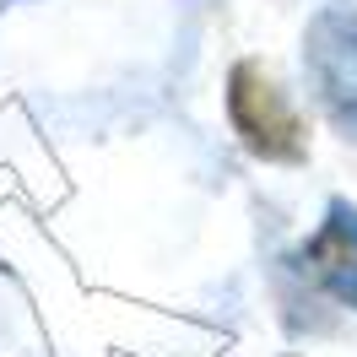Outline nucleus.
<instances>
[{
	"instance_id": "7ed1b4c3",
	"label": "nucleus",
	"mask_w": 357,
	"mask_h": 357,
	"mask_svg": "<svg viewBox=\"0 0 357 357\" xmlns=\"http://www.w3.org/2000/svg\"><path fill=\"white\" fill-rule=\"evenodd\" d=\"M303 260H309V276L319 287H331L341 303H357V211L335 206Z\"/></svg>"
},
{
	"instance_id": "f257e3e1",
	"label": "nucleus",
	"mask_w": 357,
	"mask_h": 357,
	"mask_svg": "<svg viewBox=\"0 0 357 357\" xmlns=\"http://www.w3.org/2000/svg\"><path fill=\"white\" fill-rule=\"evenodd\" d=\"M227 109H233L238 135H244L260 157H271V162L303 157V119H298V109L287 103V92L276 87L260 66L233 70V98H227Z\"/></svg>"
},
{
	"instance_id": "f03ea898",
	"label": "nucleus",
	"mask_w": 357,
	"mask_h": 357,
	"mask_svg": "<svg viewBox=\"0 0 357 357\" xmlns=\"http://www.w3.org/2000/svg\"><path fill=\"white\" fill-rule=\"evenodd\" d=\"M314 82L341 130L357 135V11H331L314 27Z\"/></svg>"
}]
</instances>
